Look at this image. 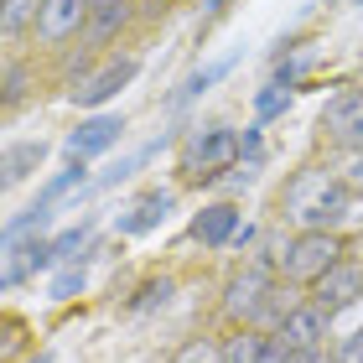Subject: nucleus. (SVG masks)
I'll return each instance as SVG.
<instances>
[{
    "label": "nucleus",
    "mask_w": 363,
    "mask_h": 363,
    "mask_svg": "<svg viewBox=\"0 0 363 363\" xmlns=\"http://www.w3.org/2000/svg\"><path fill=\"white\" fill-rule=\"evenodd\" d=\"M135 73H140V57H109L104 68H94V73H84V78L73 84V104H78V109H99V104H109V99L120 94Z\"/></svg>",
    "instance_id": "39448f33"
},
{
    "label": "nucleus",
    "mask_w": 363,
    "mask_h": 363,
    "mask_svg": "<svg viewBox=\"0 0 363 363\" xmlns=\"http://www.w3.org/2000/svg\"><path fill=\"white\" fill-rule=\"evenodd\" d=\"M234 234H239V208H234V203H213V208H203V213L192 218V239L208 244V250L234 244Z\"/></svg>",
    "instance_id": "9b49d317"
},
{
    "label": "nucleus",
    "mask_w": 363,
    "mask_h": 363,
    "mask_svg": "<svg viewBox=\"0 0 363 363\" xmlns=\"http://www.w3.org/2000/svg\"><path fill=\"white\" fill-rule=\"evenodd\" d=\"M322 130L342 151H363V89H342L337 99H327Z\"/></svg>",
    "instance_id": "423d86ee"
},
{
    "label": "nucleus",
    "mask_w": 363,
    "mask_h": 363,
    "mask_svg": "<svg viewBox=\"0 0 363 363\" xmlns=\"http://www.w3.org/2000/svg\"><path fill=\"white\" fill-rule=\"evenodd\" d=\"M203 6H208V21H213V16H218V11H223V0H203Z\"/></svg>",
    "instance_id": "c85d7f7f"
},
{
    "label": "nucleus",
    "mask_w": 363,
    "mask_h": 363,
    "mask_svg": "<svg viewBox=\"0 0 363 363\" xmlns=\"http://www.w3.org/2000/svg\"><path fill=\"white\" fill-rule=\"evenodd\" d=\"M327 311L322 306H311V301H301L286 317V327H280L275 337H286V348H296V353H322V337H327Z\"/></svg>",
    "instance_id": "9d476101"
},
{
    "label": "nucleus",
    "mask_w": 363,
    "mask_h": 363,
    "mask_svg": "<svg viewBox=\"0 0 363 363\" xmlns=\"http://www.w3.org/2000/svg\"><path fill=\"white\" fill-rule=\"evenodd\" d=\"M78 291H84V270H62V275L52 280V296H57V301H68V296H78Z\"/></svg>",
    "instance_id": "393cba45"
},
{
    "label": "nucleus",
    "mask_w": 363,
    "mask_h": 363,
    "mask_svg": "<svg viewBox=\"0 0 363 363\" xmlns=\"http://www.w3.org/2000/svg\"><path fill=\"white\" fill-rule=\"evenodd\" d=\"M353 363H363V358H353Z\"/></svg>",
    "instance_id": "2f4dec72"
},
{
    "label": "nucleus",
    "mask_w": 363,
    "mask_h": 363,
    "mask_svg": "<svg viewBox=\"0 0 363 363\" xmlns=\"http://www.w3.org/2000/svg\"><path fill=\"white\" fill-rule=\"evenodd\" d=\"M358 296H363V265H353V259H337V265L327 270L317 286H311V306H322L327 317H337V311H348Z\"/></svg>",
    "instance_id": "0eeeda50"
},
{
    "label": "nucleus",
    "mask_w": 363,
    "mask_h": 363,
    "mask_svg": "<svg viewBox=\"0 0 363 363\" xmlns=\"http://www.w3.org/2000/svg\"><path fill=\"white\" fill-rule=\"evenodd\" d=\"M296 306H301V296H296V286H286V280H280V286L270 291L265 311L255 317V327H259V333H280V327H286V317H291Z\"/></svg>",
    "instance_id": "4468645a"
},
{
    "label": "nucleus",
    "mask_w": 363,
    "mask_h": 363,
    "mask_svg": "<svg viewBox=\"0 0 363 363\" xmlns=\"http://www.w3.org/2000/svg\"><path fill=\"white\" fill-rule=\"evenodd\" d=\"M275 275H280V270L270 265V259H250V265H239L234 275H228V286H223V311H228L239 327H255V317H259L265 301H270V291L280 286Z\"/></svg>",
    "instance_id": "20e7f679"
},
{
    "label": "nucleus",
    "mask_w": 363,
    "mask_h": 363,
    "mask_svg": "<svg viewBox=\"0 0 363 363\" xmlns=\"http://www.w3.org/2000/svg\"><path fill=\"white\" fill-rule=\"evenodd\" d=\"M342 259V239L337 234H317V228H306V234H296L286 244V255L275 259V270L286 286H317V280L327 275Z\"/></svg>",
    "instance_id": "7ed1b4c3"
},
{
    "label": "nucleus",
    "mask_w": 363,
    "mask_h": 363,
    "mask_svg": "<svg viewBox=\"0 0 363 363\" xmlns=\"http://www.w3.org/2000/svg\"><path fill=\"white\" fill-rule=\"evenodd\" d=\"M125 21H130V6H120V11H99L94 21H89V37H94V42H109Z\"/></svg>",
    "instance_id": "4be33fe9"
},
{
    "label": "nucleus",
    "mask_w": 363,
    "mask_h": 363,
    "mask_svg": "<svg viewBox=\"0 0 363 363\" xmlns=\"http://www.w3.org/2000/svg\"><path fill=\"white\" fill-rule=\"evenodd\" d=\"M172 213V192H145L135 208L120 218V234H151V228Z\"/></svg>",
    "instance_id": "f8f14e48"
},
{
    "label": "nucleus",
    "mask_w": 363,
    "mask_h": 363,
    "mask_svg": "<svg viewBox=\"0 0 363 363\" xmlns=\"http://www.w3.org/2000/svg\"><path fill=\"white\" fill-rule=\"evenodd\" d=\"M89 234H94V223H78V228H68V234H57V239H52V255H57V259H73V250H84Z\"/></svg>",
    "instance_id": "b1692460"
},
{
    "label": "nucleus",
    "mask_w": 363,
    "mask_h": 363,
    "mask_svg": "<svg viewBox=\"0 0 363 363\" xmlns=\"http://www.w3.org/2000/svg\"><path fill=\"white\" fill-rule=\"evenodd\" d=\"M89 21H94L89 0H47L42 16H37V37L47 47H57V42L78 37V31H89Z\"/></svg>",
    "instance_id": "6e6552de"
},
{
    "label": "nucleus",
    "mask_w": 363,
    "mask_h": 363,
    "mask_svg": "<svg viewBox=\"0 0 363 363\" xmlns=\"http://www.w3.org/2000/svg\"><path fill=\"white\" fill-rule=\"evenodd\" d=\"M42 6H47V0H6V11H0V26H6V37H21L26 26L37 31Z\"/></svg>",
    "instance_id": "f3484780"
},
{
    "label": "nucleus",
    "mask_w": 363,
    "mask_h": 363,
    "mask_svg": "<svg viewBox=\"0 0 363 363\" xmlns=\"http://www.w3.org/2000/svg\"><path fill=\"white\" fill-rule=\"evenodd\" d=\"M306 363H337V353H306Z\"/></svg>",
    "instance_id": "cd10ccee"
},
{
    "label": "nucleus",
    "mask_w": 363,
    "mask_h": 363,
    "mask_svg": "<svg viewBox=\"0 0 363 363\" xmlns=\"http://www.w3.org/2000/svg\"><path fill=\"white\" fill-rule=\"evenodd\" d=\"M333 177H337L353 197H363V151H342L337 167H333Z\"/></svg>",
    "instance_id": "6ab92c4d"
},
{
    "label": "nucleus",
    "mask_w": 363,
    "mask_h": 363,
    "mask_svg": "<svg viewBox=\"0 0 363 363\" xmlns=\"http://www.w3.org/2000/svg\"><path fill=\"white\" fill-rule=\"evenodd\" d=\"M228 68H234V57H223V62H208V68L187 73V78H182V89H177V99H172V104H187V99H197L203 89H213L218 78H228Z\"/></svg>",
    "instance_id": "dca6fc26"
},
{
    "label": "nucleus",
    "mask_w": 363,
    "mask_h": 363,
    "mask_svg": "<svg viewBox=\"0 0 363 363\" xmlns=\"http://www.w3.org/2000/svg\"><path fill=\"white\" fill-rule=\"evenodd\" d=\"M42 156H47L42 140H16V145H6V161H0V167H6V187H16L21 177H31V172L42 167Z\"/></svg>",
    "instance_id": "ddd939ff"
},
{
    "label": "nucleus",
    "mask_w": 363,
    "mask_h": 363,
    "mask_svg": "<svg viewBox=\"0 0 363 363\" xmlns=\"http://www.w3.org/2000/svg\"><path fill=\"white\" fill-rule=\"evenodd\" d=\"M255 109H259V125H265V120H275V114H286V109H291V89H280V84H270V89H259V99H255Z\"/></svg>",
    "instance_id": "412c9836"
},
{
    "label": "nucleus",
    "mask_w": 363,
    "mask_h": 363,
    "mask_svg": "<svg viewBox=\"0 0 363 363\" xmlns=\"http://www.w3.org/2000/svg\"><path fill=\"white\" fill-rule=\"evenodd\" d=\"M322 6H337V0H322Z\"/></svg>",
    "instance_id": "c756f323"
},
{
    "label": "nucleus",
    "mask_w": 363,
    "mask_h": 363,
    "mask_svg": "<svg viewBox=\"0 0 363 363\" xmlns=\"http://www.w3.org/2000/svg\"><path fill=\"white\" fill-rule=\"evenodd\" d=\"M286 208H291V218L301 223V234L306 228L337 234V223L353 218V192L342 187L337 177H327V172H301L286 187Z\"/></svg>",
    "instance_id": "f257e3e1"
},
{
    "label": "nucleus",
    "mask_w": 363,
    "mask_h": 363,
    "mask_svg": "<svg viewBox=\"0 0 363 363\" xmlns=\"http://www.w3.org/2000/svg\"><path fill=\"white\" fill-rule=\"evenodd\" d=\"M172 280H145V286L135 291V301H130V311H151V306H167L172 301Z\"/></svg>",
    "instance_id": "aec40b11"
},
{
    "label": "nucleus",
    "mask_w": 363,
    "mask_h": 363,
    "mask_svg": "<svg viewBox=\"0 0 363 363\" xmlns=\"http://www.w3.org/2000/svg\"><path fill=\"white\" fill-rule=\"evenodd\" d=\"M120 135H125V114H89L68 135V151L78 161H89V156H104L109 145H120Z\"/></svg>",
    "instance_id": "1a4fd4ad"
},
{
    "label": "nucleus",
    "mask_w": 363,
    "mask_h": 363,
    "mask_svg": "<svg viewBox=\"0 0 363 363\" xmlns=\"http://www.w3.org/2000/svg\"><path fill=\"white\" fill-rule=\"evenodd\" d=\"M172 363H223V348H213L208 337H192V342H187V348H182Z\"/></svg>",
    "instance_id": "5701e85b"
},
{
    "label": "nucleus",
    "mask_w": 363,
    "mask_h": 363,
    "mask_svg": "<svg viewBox=\"0 0 363 363\" xmlns=\"http://www.w3.org/2000/svg\"><path fill=\"white\" fill-rule=\"evenodd\" d=\"M265 342H270V333H259V327H239V333L223 342V363H259V358H265Z\"/></svg>",
    "instance_id": "2eb2a0df"
},
{
    "label": "nucleus",
    "mask_w": 363,
    "mask_h": 363,
    "mask_svg": "<svg viewBox=\"0 0 363 363\" xmlns=\"http://www.w3.org/2000/svg\"><path fill=\"white\" fill-rule=\"evenodd\" d=\"M244 156V140L234 135L228 125H208V130H192L182 140V177L187 182H218V172H228L234 161Z\"/></svg>",
    "instance_id": "f03ea898"
},
{
    "label": "nucleus",
    "mask_w": 363,
    "mask_h": 363,
    "mask_svg": "<svg viewBox=\"0 0 363 363\" xmlns=\"http://www.w3.org/2000/svg\"><path fill=\"white\" fill-rule=\"evenodd\" d=\"M78 182H84V161H78V156H73V167H62V172H57L52 182H47V187L37 192V203H31V208H42V213H52V203H57V197H62V192H68V187H78Z\"/></svg>",
    "instance_id": "a211bd4d"
},
{
    "label": "nucleus",
    "mask_w": 363,
    "mask_h": 363,
    "mask_svg": "<svg viewBox=\"0 0 363 363\" xmlns=\"http://www.w3.org/2000/svg\"><path fill=\"white\" fill-rule=\"evenodd\" d=\"M21 99H26V68H16V62H11V73H6V104L16 109Z\"/></svg>",
    "instance_id": "a878e982"
},
{
    "label": "nucleus",
    "mask_w": 363,
    "mask_h": 363,
    "mask_svg": "<svg viewBox=\"0 0 363 363\" xmlns=\"http://www.w3.org/2000/svg\"><path fill=\"white\" fill-rule=\"evenodd\" d=\"M120 6H130V0H89V11L99 16V11H120Z\"/></svg>",
    "instance_id": "bb28decb"
},
{
    "label": "nucleus",
    "mask_w": 363,
    "mask_h": 363,
    "mask_svg": "<svg viewBox=\"0 0 363 363\" xmlns=\"http://www.w3.org/2000/svg\"><path fill=\"white\" fill-rule=\"evenodd\" d=\"M353 6H363V0H353Z\"/></svg>",
    "instance_id": "7c9ffc66"
}]
</instances>
